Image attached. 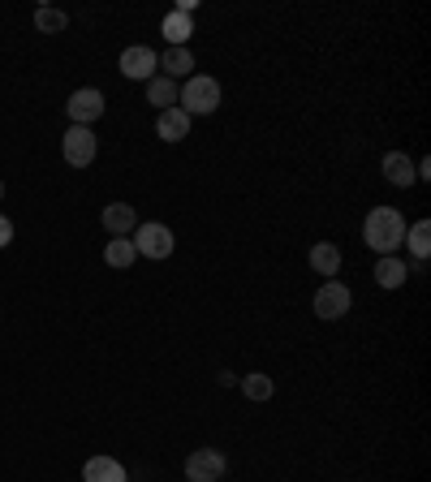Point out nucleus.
Returning a JSON list of instances; mask_svg holds the SVG:
<instances>
[{
	"instance_id": "1",
	"label": "nucleus",
	"mask_w": 431,
	"mask_h": 482,
	"mask_svg": "<svg viewBox=\"0 0 431 482\" xmlns=\"http://www.w3.org/2000/svg\"><path fill=\"white\" fill-rule=\"evenodd\" d=\"M362 241L371 246L380 259L384 254H397L406 246V220L397 207H371V215L362 220Z\"/></svg>"
},
{
	"instance_id": "2",
	"label": "nucleus",
	"mask_w": 431,
	"mask_h": 482,
	"mask_svg": "<svg viewBox=\"0 0 431 482\" xmlns=\"http://www.w3.org/2000/svg\"><path fill=\"white\" fill-rule=\"evenodd\" d=\"M177 108L186 116H212L220 108V82L207 74H190L186 86H177Z\"/></svg>"
},
{
	"instance_id": "3",
	"label": "nucleus",
	"mask_w": 431,
	"mask_h": 482,
	"mask_svg": "<svg viewBox=\"0 0 431 482\" xmlns=\"http://www.w3.org/2000/svg\"><path fill=\"white\" fill-rule=\"evenodd\" d=\"M134 250L142 254V259H169V254L177 250V237H173V229L169 224H160V220H147V224H138L134 229Z\"/></svg>"
},
{
	"instance_id": "4",
	"label": "nucleus",
	"mask_w": 431,
	"mask_h": 482,
	"mask_svg": "<svg viewBox=\"0 0 431 482\" xmlns=\"http://www.w3.org/2000/svg\"><path fill=\"white\" fill-rule=\"evenodd\" d=\"M60 151H65V164H69V168H87V164H96V155H99L96 130H87V125H69V130L60 134Z\"/></svg>"
},
{
	"instance_id": "5",
	"label": "nucleus",
	"mask_w": 431,
	"mask_h": 482,
	"mask_svg": "<svg viewBox=\"0 0 431 482\" xmlns=\"http://www.w3.org/2000/svg\"><path fill=\"white\" fill-rule=\"evenodd\" d=\"M350 306H353V293L345 289L341 280H324L319 293H315V314H319V319H328V323H333V319H345Z\"/></svg>"
},
{
	"instance_id": "6",
	"label": "nucleus",
	"mask_w": 431,
	"mask_h": 482,
	"mask_svg": "<svg viewBox=\"0 0 431 482\" xmlns=\"http://www.w3.org/2000/svg\"><path fill=\"white\" fill-rule=\"evenodd\" d=\"M225 452H216V448H195L190 457H186V478L190 482H220L225 478Z\"/></svg>"
},
{
	"instance_id": "7",
	"label": "nucleus",
	"mask_w": 431,
	"mask_h": 482,
	"mask_svg": "<svg viewBox=\"0 0 431 482\" xmlns=\"http://www.w3.org/2000/svg\"><path fill=\"white\" fill-rule=\"evenodd\" d=\"M117 65H121V74L130 77V82H151V77L160 74V57H156V48H142V43H134V48H125Z\"/></svg>"
},
{
	"instance_id": "8",
	"label": "nucleus",
	"mask_w": 431,
	"mask_h": 482,
	"mask_svg": "<svg viewBox=\"0 0 431 482\" xmlns=\"http://www.w3.org/2000/svg\"><path fill=\"white\" fill-rule=\"evenodd\" d=\"M65 113H69V121H74V125H87V130H91L99 116H104V95H99L96 86H82V91H74V95H69Z\"/></svg>"
},
{
	"instance_id": "9",
	"label": "nucleus",
	"mask_w": 431,
	"mask_h": 482,
	"mask_svg": "<svg viewBox=\"0 0 431 482\" xmlns=\"http://www.w3.org/2000/svg\"><path fill=\"white\" fill-rule=\"evenodd\" d=\"M99 224H104V232H113V237H130V232L138 229V212L130 203H108V207L99 212Z\"/></svg>"
},
{
	"instance_id": "10",
	"label": "nucleus",
	"mask_w": 431,
	"mask_h": 482,
	"mask_svg": "<svg viewBox=\"0 0 431 482\" xmlns=\"http://www.w3.org/2000/svg\"><path fill=\"white\" fill-rule=\"evenodd\" d=\"M82 482H130V474L117 457H91L82 465Z\"/></svg>"
},
{
	"instance_id": "11",
	"label": "nucleus",
	"mask_w": 431,
	"mask_h": 482,
	"mask_svg": "<svg viewBox=\"0 0 431 482\" xmlns=\"http://www.w3.org/2000/svg\"><path fill=\"white\" fill-rule=\"evenodd\" d=\"M375 280H380V289H401V285L410 280V263H406L401 254H384V259L375 263Z\"/></svg>"
},
{
	"instance_id": "12",
	"label": "nucleus",
	"mask_w": 431,
	"mask_h": 482,
	"mask_svg": "<svg viewBox=\"0 0 431 482\" xmlns=\"http://www.w3.org/2000/svg\"><path fill=\"white\" fill-rule=\"evenodd\" d=\"M156 134L164 138V142H181V138L190 134V116L181 113V108H164V113H156Z\"/></svg>"
},
{
	"instance_id": "13",
	"label": "nucleus",
	"mask_w": 431,
	"mask_h": 482,
	"mask_svg": "<svg viewBox=\"0 0 431 482\" xmlns=\"http://www.w3.org/2000/svg\"><path fill=\"white\" fill-rule=\"evenodd\" d=\"M380 168H384V177H389L392 186H401V190L418 181V177H414V159H410L406 151H389V155H384V164H380Z\"/></svg>"
},
{
	"instance_id": "14",
	"label": "nucleus",
	"mask_w": 431,
	"mask_h": 482,
	"mask_svg": "<svg viewBox=\"0 0 431 482\" xmlns=\"http://www.w3.org/2000/svg\"><path fill=\"white\" fill-rule=\"evenodd\" d=\"M311 268L319 271V276H333L341 271V246L336 241H319V246H311Z\"/></svg>"
},
{
	"instance_id": "15",
	"label": "nucleus",
	"mask_w": 431,
	"mask_h": 482,
	"mask_svg": "<svg viewBox=\"0 0 431 482\" xmlns=\"http://www.w3.org/2000/svg\"><path fill=\"white\" fill-rule=\"evenodd\" d=\"M160 31H164V39L173 43V48H186V39L195 35V22L186 18V14H164V22H160Z\"/></svg>"
},
{
	"instance_id": "16",
	"label": "nucleus",
	"mask_w": 431,
	"mask_h": 482,
	"mask_svg": "<svg viewBox=\"0 0 431 482\" xmlns=\"http://www.w3.org/2000/svg\"><path fill=\"white\" fill-rule=\"evenodd\" d=\"M195 69V57H190V48H169L164 60H160V74L164 77H190Z\"/></svg>"
},
{
	"instance_id": "17",
	"label": "nucleus",
	"mask_w": 431,
	"mask_h": 482,
	"mask_svg": "<svg viewBox=\"0 0 431 482\" xmlns=\"http://www.w3.org/2000/svg\"><path fill=\"white\" fill-rule=\"evenodd\" d=\"M147 104H156L160 113H164V108H173L177 104V82L173 77H164V74L151 77V82H147Z\"/></svg>"
},
{
	"instance_id": "18",
	"label": "nucleus",
	"mask_w": 431,
	"mask_h": 482,
	"mask_svg": "<svg viewBox=\"0 0 431 482\" xmlns=\"http://www.w3.org/2000/svg\"><path fill=\"white\" fill-rule=\"evenodd\" d=\"M134 259H138V250L130 237H113V241L104 246V263H108V268H134Z\"/></svg>"
},
{
	"instance_id": "19",
	"label": "nucleus",
	"mask_w": 431,
	"mask_h": 482,
	"mask_svg": "<svg viewBox=\"0 0 431 482\" xmlns=\"http://www.w3.org/2000/svg\"><path fill=\"white\" fill-rule=\"evenodd\" d=\"M272 392H276V384L263 375V370L242 375V396H246V401H272Z\"/></svg>"
},
{
	"instance_id": "20",
	"label": "nucleus",
	"mask_w": 431,
	"mask_h": 482,
	"mask_svg": "<svg viewBox=\"0 0 431 482\" xmlns=\"http://www.w3.org/2000/svg\"><path fill=\"white\" fill-rule=\"evenodd\" d=\"M406 237H410L406 246H410L414 259H418V263H427V254H431V224H427V220L410 224V232H406Z\"/></svg>"
},
{
	"instance_id": "21",
	"label": "nucleus",
	"mask_w": 431,
	"mask_h": 482,
	"mask_svg": "<svg viewBox=\"0 0 431 482\" xmlns=\"http://www.w3.org/2000/svg\"><path fill=\"white\" fill-rule=\"evenodd\" d=\"M69 26V18L60 14V9H52V5H40L35 9V31H43V35H60Z\"/></svg>"
},
{
	"instance_id": "22",
	"label": "nucleus",
	"mask_w": 431,
	"mask_h": 482,
	"mask_svg": "<svg viewBox=\"0 0 431 482\" xmlns=\"http://www.w3.org/2000/svg\"><path fill=\"white\" fill-rule=\"evenodd\" d=\"M9 241H14V220H9V215H0V250H5Z\"/></svg>"
},
{
	"instance_id": "23",
	"label": "nucleus",
	"mask_w": 431,
	"mask_h": 482,
	"mask_svg": "<svg viewBox=\"0 0 431 482\" xmlns=\"http://www.w3.org/2000/svg\"><path fill=\"white\" fill-rule=\"evenodd\" d=\"M0 198H5V181H0Z\"/></svg>"
}]
</instances>
